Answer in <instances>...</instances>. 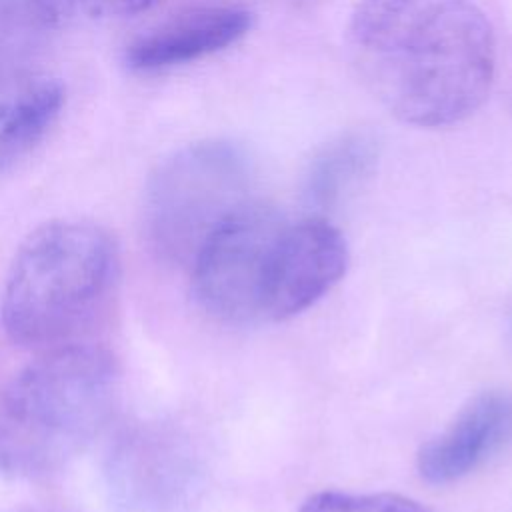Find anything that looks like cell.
Listing matches in <instances>:
<instances>
[{"instance_id":"277c9868","label":"cell","mask_w":512,"mask_h":512,"mask_svg":"<svg viewBox=\"0 0 512 512\" xmlns=\"http://www.w3.org/2000/svg\"><path fill=\"white\" fill-rule=\"evenodd\" d=\"M252 164L226 140L190 144L152 172L144 192V230L170 264H192L202 244L250 204Z\"/></svg>"},{"instance_id":"5b68a950","label":"cell","mask_w":512,"mask_h":512,"mask_svg":"<svg viewBox=\"0 0 512 512\" xmlns=\"http://www.w3.org/2000/svg\"><path fill=\"white\" fill-rule=\"evenodd\" d=\"M284 222L250 202L202 244L190 270L194 300L206 314L236 324L262 320L268 264Z\"/></svg>"},{"instance_id":"7a4b0ae2","label":"cell","mask_w":512,"mask_h":512,"mask_svg":"<svg viewBox=\"0 0 512 512\" xmlns=\"http://www.w3.org/2000/svg\"><path fill=\"white\" fill-rule=\"evenodd\" d=\"M120 388L116 356L62 344L0 384V476L40 480L66 468L108 422Z\"/></svg>"},{"instance_id":"8fae6325","label":"cell","mask_w":512,"mask_h":512,"mask_svg":"<svg viewBox=\"0 0 512 512\" xmlns=\"http://www.w3.org/2000/svg\"><path fill=\"white\" fill-rule=\"evenodd\" d=\"M376 160L374 140L366 134H348L328 144L310 164L304 194L316 208H330L354 188Z\"/></svg>"},{"instance_id":"52a82bcc","label":"cell","mask_w":512,"mask_h":512,"mask_svg":"<svg viewBox=\"0 0 512 512\" xmlns=\"http://www.w3.org/2000/svg\"><path fill=\"white\" fill-rule=\"evenodd\" d=\"M348 246L326 220L284 222L272 248L262 320H286L316 304L346 272Z\"/></svg>"},{"instance_id":"8992f818","label":"cell","mask_w":512,"mask_h":512,"mask_svg":"<svg viewBox=\"0 0 512 512\" xmlns=\"http://www.w3.org/2000/svg\"><path fill=\"white\" fill-rule=\"evenodd\" d=\"M104 484L118 512H176L196 488L186 438L166 422H126L104 454Z\"/></svg>"},{"instance_id":"3957f363","label":"cell","mask_w":512,"mask_h":512,"mask_svg":"<svg viewBox=\"0 0 512 512\" xmlns=\"http://www.w3.org/2000/svg\"><path fill=\"white\" fill-rule=\"evenodd\" d=\"M120 278V250L104 226L60 218L34 228L8 268L0 320L14 344L70 340L108 306Z\"/></svg>"},{"instance_id":"4fadbf2b","label":"cell","mask_w":512,"mask_h":512,"mask_svg":"<svg viewBox=\"0 0 512 512\" xmlns=\"http://www.w3.org/2000/svg\"><path fill=\"white\" fill-rule=\"evenodd\" d=\"M48 26L30 8L28 0H0V68L14 66L42 42Z\"/></svg>"},{"instance_id":"30bf717a","label":"cell","mask_w":512,"mask_h":512,"mask_svg":"<svg viewBox=\"0 0 512 512\" xmlns=\"http://www.w3.org/2000/svg\"><path fill=\"white\" fill-rule=\"evenodd\" d=\"M66 100L60 78L20 68H0V174L22 162L50 132Z\"/></svg>"},{"instance_id":"6da1fadb","label":"cell","mask_w":512,"mask_h":512,"mask_svg":"<svg viewBox=\"0 0 512 512\" xmlns=\"http://www.w3.org/2000/svg\"><path fill=\"white\" fill-rule=\"evenodd\" d=\"M346 46L374 98L420 128L468 118L494 82V32L472 0H362Z\"/></svg>"},{"instance_id":"7c38bea8","label":"cell","mask_w":512,"mask_h":512,"mask_svg":"<svg viewBox=\"0 0 512 512\" xmlns=\"http://www.w3.org/2000/svg\"><path fill=\"white\" fill-rule=\"evenodd\" d=\"M48 28L126 18L150 10L158 0H28Z\"/></svg>"},{"instance_id":"9c48e42d","label":"cell","mask_w":512,"mask_h":512,"mask_svg":"<svg viewBox=\"0 0 512 512\" xmlns=\"http://www.w3.org/2000/svg\"><path fill=\"white\" fill-rule=\"evenodd\" d=\"M512 428V402L500 394L474 398L454 422L418 452V472L430 484H448L472 472Z\"/></svg>"},{"instance_id":"5bb4252c","label":"cell","mask_w":512,"mask_h":512,"mask_svg":"<svg viewBox=\"0 0 512 512\" xmlns=\"http://www.w3.org/2000/svg\"><path fill=\"white\" fill-rule=\"evenodd\" d=\"M298 512H434L414 498L378 492V494H348V492H316L308 496Z\"/></svg>"},{"instance_id":"ba28073f","label":"cell","mask_w":512,"mask_h":512,"mask_svg":"<svg viewBox=\"0 0 512 512\" xmlns=\"http://www.w3.org/2000/svg\"><path fill=\"white\" fill-rule=\"evenodd\" d=\"M252 20L250 10L230 4L184 10L134 38L124 50V64L132 72L150 74L194 62L238 42Z\"/></svg>"}]
</instances>
